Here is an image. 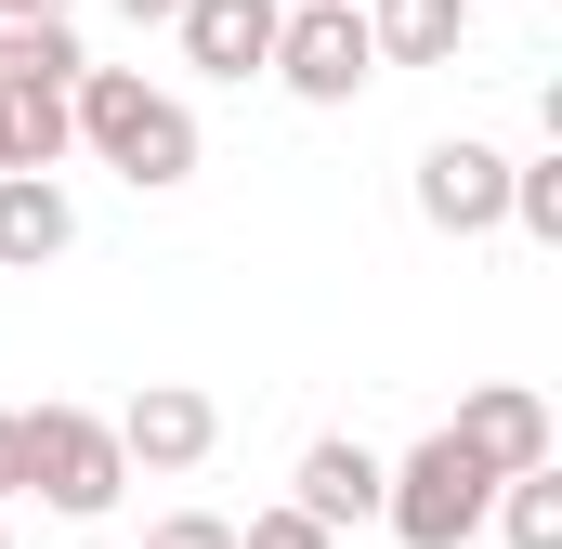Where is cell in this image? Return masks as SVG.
I'll return each instance as SVG.
<instances>
[{
	"mask_svg": "<svg viewBox=\"0 0 562 549\" xmlns=\"http://www.w3.org/2000/svg\"><path fill=\"white\" fill-rule=\"evenodd\" d=\"M119 13H132V26H170V13H183V0H119Z\"/></svg>",
	"mask_w": 562,
	"mask_h": 549,
	"instance_id": "d6986e66",
	"label": "cell"
},
{
	"mask_svg": "<svg viewBox=\"0 0 562 549\" xmlns=\"http://www.w3.org/2000/svg\"><path fill=\"white\" fill-rule=\"evenodd\" d=\"M144 549H236L223 511H170V524H144Z\"/></svg>",
	"mask_w": 562,
	"mask_h": 549,
	"instance_id": "2e32d148",
	"label": "cell"
},
{
	"mask_svg": "<svg viewBox=\"0 0 562 549\" xmlns=\"http://www.w3.org/2000/svg\"><path fill=\"white\" fill-rule=\"evenodd\" d=\"M119 484H132V458H119V432L92 406H26V497L92 524V511H119Z\"/></svg>",
	"mask_w": 562,
	"mask_h": 549,
	"instance_id": "3957f363",
	"label": "cell"
},
{
	"mask_svg": "<svg viewBox=\"0 0 562 549\" xmlns=\"http://www.w3.org/2000/svg\"><path fill=\"white\" fill-rule=\"evenodd\" d=\"M419 223L431 236H497V223H510V157H497L484 132L419 144Z\"/></svg>",
	"mask_w": 562,
	"mask_h": 549,
	"instance_id": "5b68a950",
	"label": "cell"
},
{
	"mask_svg": "<svg viewBox=\"0 0 562 549\" xmlns=\"http://www.w3.org/2000/svg\"><path fill=\"white\" fill-rule=\"evenodd\" d=\"M105 432H119V458H132V471H196V458L223 445V406H210L196 380H144Z\"/></svg>",
	"mask_w": 562,
	"mask_h": 549,
	"instance_id": "8992f818",
	"label": "cell"
},
{
	"mask_svg": "<svg viewBox=\"0 0 562 549\" xmlns=\"http://www.w3.org/2000/svg\"><path fill=\"white\" fill-rule=\"evenodd\" d=\"M484 511H497V471H484L458 432H431V445H406V458L380 471V524H393L406 549H471Z\"/></svg>",
	"mask_w": 562,
	"mask_h": 549,
	"instance_id": "7a4b0ae2",
	"label": "cell"
},
{
	"mask_svg": "<svg viewBox=\"0 0 562 549\" xmlns=\"http://www.w3.org/2000/svg\"><path fill=\"white\" fill-rule=\"evenodd\" d=\"M471 0H367V53L380 66H458Z\"/></svg>",
	"mask_w": 562,
	"mask_h": 549,
	"instance_id": "8fae6325",
	"label": "cell"
},
{
	"mask_svg": "<svg viewBox=\"0 0 562 549\" xmlns=\"http://www.w3.org/2000/svg\"><path fill=\"white\" fill-rule=\"evenodd\" d=\"M353 13H367V0H353Z\"/></svg>",
	"mask_w": 562,
	"mask_h": 549,
	"instance_id": "ffe728a7",
	"label": "cell"
},
{
	"mask_svg": "<svg viewBox=\"0 0 562 549\" xmlns=\"http://www.w3.org/2000/svg\"><path fill=\"white\" fill-rule=\"evenodd\" d=\"M66 249H79V197L0 170V274H40V262H66Z\"/></svg>",
	"mask_w": 562,
	"mask_h": 549,
	"instance_id": "30bf717a",
	"label": "cell"
},
{
	"mask_svg": "<svg viewBox=\"0 0 562 549\" xmlns=\"http://www.w3.org/2000/svg\"><path fill=\"white\" fill-rule=\"evenodd\" d=\"M510 223H524L537 249H562V144L550 157H510Z\"/></svg>",
	"mask_w": 562,
	"mask_h": 549,
	"instance_id": "5bb4252c",
	"label": "cell"
},
{
	"mask_svg": "<svg viewBox=\"0 0 562 549\" xmlns=\"http://www.w3.org/2000/svg\"><path fill=\"white\" fill-rule=\"evenodd\" d=\"M276 26H288V0H183L170 13L183 66H210V79H262L276 66Z\"/></svg>",
	"mask_w": 562,
	"mask_h": 549,
	"instance_id": "52a82bcc",
	"label": "cell"
},
{
	"mask_svg": "<svg viewBox=\"0 0 562 549\" xmlns=\"http://www.w3.org/2000/svg\"><path fill=\"white\" fill-rule=\"evenodd\" d=\"M79 26H0V92H79Z\"/></svg>",
	"mask_w": 562,
	"mask_h": 549,
	"instance_id": "7c38bea8",
	"label": "cell"
},
{
	"mask_svg": "<svg viewBox=\"0 0 562 549\" xmlns=\"http://www.w3.org/2000/svg\"><path fill=\"white\" fill-rule=\"evenodd\" d=\"M79 0H0V26H66Z\"/></svg>",
	"mask_w": 562,
	"mask_h": 549,
	"instance_id": "ac0fdd59",
	"label": "cell"
},
{
	"mask_svg": "<svg viewBox=\"0 0 562 549\" xmlns=\"http://www.w3.org/2000/svg\"><path fill=\"white\" fill-rule=\"evenodd\" d=\"M0 497H26V406H0Z\"/></svg>",
	"mask_w": 562,
	"mask_h": 549,
	"instance_id": "e0dca14e",
	"label": "cell"
},
{
	"mask_svg": "<svg viewBox=\"0 0 562 549\" xmlns=\"http://www.w3.org/2000/svg\"><path fill=\"white\" fill-rule=\"evenodd\" d=\"M445 432H458L497 484H510V471H550V406H537V380H484V393L445 418Z\"/></svg>",
	"mask_w": 562,
	"mask_h": 549,
	"instance_id": "ba28073f",
	"label": "cell"
},
{
	"mask_svg": "<svg viewBox=\"0 0 562 549\" xmlns=\"http://www.w3.org/2000/svg\"><path fill=\"white\" fill-rule=\"evenodd\" d=\"M380 471H393V458H367L353 432H327V445H301L288 511H301V524H327V537H353V524H380Z\"/></svg>",
	"mask_w": 562,
	"mask_h": 549,
	"instance_id": "9c48e42d",
	"label": "cell"
},
{
	"mask_svg": "<svg viewBox=\"0 0 562 549\" xmlns=\"http://www.w3.org/2000/svg\"><path fill=\"white\" fill-rule=\"evenodd\" d=\"M0 549H13V537H0Z\"/></svg>",
	"mask_w": 562,
	"mask_h": 549,
	"instance_id": "44dd1931",
	"label": "cell"
},
{
	"mask_svg": "<svg viewBox=\"0 0 562 549\" xmlns=\"http://www.w3.org/2000/svg\"><path fill=\"white\" fill-rule=\"evenodd\" d=\"M66 119H79V144H92L119 183H144V197L196 183V105H183V92H157L144 66H79Z\"/></svg>",
	"mask_w": 562,
	"mask_h": 549,
	"instance_id": "6da1fadb",
	"label": "cell"
},
{
	"mask_svg": "<svg viewBox=\"0 0 562 549\" xmlns=\"http://www.w3.org/2000/svg\"><path fill=\"white\" fill-rule=\"evenodd\" d=\"M484 524H497L510 549H562V458H550V471H510Z\"/></svg>",
	"mask_w": 562,
	"mask_h": 549,
	"instance_id": "4fadbf2b",
	"label": "cell"
},
{
	"mask_svg": "<svg viewBox=\"0 0 562 549\" xmlns=\"http://www.w3.org/2000/svg\"><path fill=\"white\" fill-rule=\"evenodd\" d=\"M262 79H288L301 105H353V92L380 79V53H367V13H353V0H288L276 66H262Z\"/></svg>",
	"mask_w": 562,
	"mask_h": 549,
	"instance_id": "277c9868",
	"label": "cell"
},
{
	"mask_svg": "<svg viewBox=\"0 0 562 549\" xmlns=\"http://www.w3.org/2000/svg\"><path fill=\"white\" fill-rule=\"evenodd\" d=\"M236 549H340V537H327V524H301V511H249Z\"/></svg>",
	"mask_w": 562,
	"mask_h": 549,
	"instance_id": "9a60e30c",
	"label": "cell"
}]
</instances>
